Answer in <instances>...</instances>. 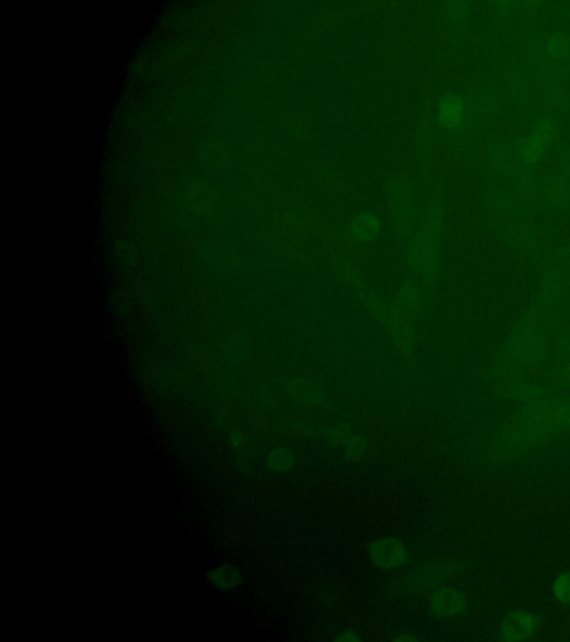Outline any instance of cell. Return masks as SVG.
Returning a JSON list of instances; mask_svg holds the SVG:
<instances>
[{"mask_svg": "<svg viewBox=\"0 0 570 642\" xmlns=\"http://www.w3.org/2000/svg\"><path fill=\"white\" fill-rule=\"evenodd\" d=\"M370 559L382 570H396L407 564L409 551L405 542L394 536L375 540L370 545Z\"/></svg>", "mask_w": 570, "mask_h": 642, "instance_id": "1", "label": "cell"}, {"mask_svg": "<svg viewBox=\"0 0 570 642\" xmlns=\"http://www.w3.org/2000/svg\"><path fill=\"white\" fill-rule=\"evenodd\" d=\"M541 627L537 615L524 610L508 613L499 627L500 639L503 641H524L535 636Z\"/></svg>", "mask_w": 570, "mask_h": 642, "instance_id": "2", "label": "cell"}, {"mask_svg": "<svg viewBox=\"0 0 570 642\" xmlns=\"http://www.w3.org/2000/svg\"><path fill=\"white\" fill-rule=\"evenodd\" d=\"M432 615L438 619H452L464 615L468 608L466 594L459 589L445 587L432 592L429 598Z\"/></svg>", "mask_w": 570, "mask_h": 642, "instance_id": "3", "label": "cell"}, {"mask_svg": "<svg viewBox=\"0 0 570 642\" xmlns=\"http://www.w3.org/2000/svg\"><path fill=\"white\" fill-rule=\"evenodd\" d=\"M552 133H554V130L551 128L550 124L543 123L530 134L522 145V154H524L527 163L536 162L543 156V153L545 152L548 145V142L552 137Z\"/></svg>", "mask_w": 570, "mask_h": 642, "instance_id": "4", "label": "cell"}, {"mask_svg": "<svg viewBox=\"0 0 570 642\" xmlns=\"http://www.w3.org/2000/svg\"><path fill=\"white\" fill-rule=\"evenodd\" d=\"M209 581L218 590H232L242 582V573L237 566L232 564H222L209 570L207 574Z\"/></svg>", "mask_w": 570, "mask_h": 642, "instance_id": "5", "label": "cell"}, {"mask_svg": "<svg viewBox=\"0 0 570 642\" xmlns=\"http://www.w3.org/2000/svg\"><path fill=\"white\" fill-rule=\"evenodd\" d=\"M451 572H452V568L448 564L424 566V569L421 570L415 577V582L417 583L419 588H428L431 585L433 587L451 577Z\"/></svg>", "mask_w": 570, "mask_h": 642, "instance_id": "6", "label": "cell"}, {"mask_svg": "<svg viewBox=\"0 0 570 642\" xmlns=\"http://www.w3.org/2000/svg\"><path fill=\"white\" fill-rule=\"evenodd\" d=\"M464 117V104L459 98H445L440 107V122L447 128H452L459 125Z\"/></svg>", "mask_w": 570, "mask_h": 642, "instance_id": "7", "label": "cell"}, {"mask_svg": "<svg viewBox=\"0 0 570 642\" xmlns=\"http://www.w3.org/2000/svg\"><path fill=\"white\" fill-rule=\"evenodd\" d=\"M294 463H296V458H294L293 452L284 447L272 451L267 458V465L272 471L277 472V473H285V472L290 471L291 468L293 467Z\"/></svg>", "mask_w": 570, "mask_h": 642, "instance_id": "8", "label": "cell"}, {"mask_svg": "<svg viewBox=\"0 0 570 642\" xmlns=\"http://www.w3.org/2000/svg\"><path fill=\"white\" fill-rule=\"evenodd\" d=\"M552 592L557 601L570 606V571L562 572L555 579Z\"/></svg>", "mask_w": 570, "mask_h": 642, "instance_id": "9", "label": "cell"}, {"mask_svg": "<svg viewBox=\"0 0 570 642\" xmlns=\"http://www.w3.org/2000/svg\"><path fill=\"white\" fill-rule=\"evenodd\" d=\"M548 52L551 56L557 58L565 57L570 54V39L568 36L556 35L550 39L548 44Z\"/></svg>", "mask_w": 570, "mask_h": 642, "instance_id": "10", "label": "cell"}, {"mask_svg": "<svg viewBox=\"0 0 570 642\" xmlns=\"http://www.w3.org/2000/svg\"><path fill=\"white\" fill-rule=\"evenodd\" d=\"M377 230V224L373 218L363 217L356 224V232L361 238H371Z\"/></svg>", "mask_w": 570, "mask_h": 642, "instance_id": "11", "label": "cell"}, {"mask_svg": "<svg viewBox=\"0 0 570 642\" xmlns=\"http://www.w3.org/2000/svg\"><path fill=\"white\" fill-rule=\"evenodd\" d=\"M338 641L340 642H356L360 641L361 638L359 637L358 634L356 632L352 631V630H347V631L340 634L339 637L337 638Z\"/></svg>", "mask_w": 570, "mask_h": 642, "instance_id": "12", "label": "cell"}, {"mask_svg": "<svg viewBox=\"0 0 570 642\" xmlns=\"http://www.w3.org/2000/svg\"><path fill=\"white\" fill-rule=\"evenodd\" d=\"M396 641H416L417 638L415 636H411L410 634H408L407 636L401 634L399 637H396Z\"/></svg>", "mask_w": 570, "mask_h": 642, "instance_id": "13", "label": "cell"}]
</instances>
